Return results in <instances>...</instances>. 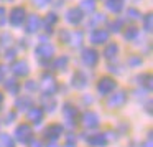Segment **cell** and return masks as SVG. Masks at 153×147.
<instances>
[{"instance_id":"74e56055","label":"cell","mask_w":153,"mask_h":147,"mask_svg":"<svg viewBox=\"0 0 153 147\" xmlns=\"http://www.w3.org/2000/svg\"><path fill=\"white\" fill-rule=\"evenodd\" d=\"M5 15H7V10L4 7H0V25L5 23Z\"/></svg>"},{"instance_id":"4fadbf2b","label":"cell","mask_w":153,"mask_h":147,"mask_svg":"<svg viewBox=\"0 0 153 147\" xmlns=\"http://www.w3.org/2000/svg\"><path fill=\"white\" fill-rule=\"evenodd\" d=\"M82 124L86 127H89V129L97 127L99 126V116H97L96 112H92V111H86V112L82 114Z\"/></svg>"},{"instance_id":"7bdbcfd3","label":"cell","mask_w":153,"mask_h":147,"mask_svg":"<svg viewBox=\"0 0 153 147\" xmlns=\"http://www.w3.org/2000/svg\"><path fill=\"white\" fill-rule=\"evenodd\" d=\"M13 117H15V114H13V112L8 114V116H7V122H12V119H13Z\"/></svg>"},{"instance_id":"5bb4252c","label":"cell","mask_w":153,"mask_h":147,"mask_svg":"<svg viewBox=\"0 0 153 147\" xmlns=\"http://www.w3.org/2000/svg\"><path fill=\"white\" fill-rule=\"evenodd\" d=\"M61 134H63V126H59V124H51V126L45 130V137H46L48 140L59 139Z\"/></svg>"},{"instance_id":"ba28073f","label":"cell","mask_w":153,"mask_h":147,"mask_svg":"<svg viewBox=\"0 0 153 147\" xmlns=\"http://www.w3.org/2000/svg\"><path fill=\"white\" fill-rule=\"evenodd\" d=\"M109 41V30L105 28H94L91 33V43L94 45H104Z\"/></svg>"},{"instance_id":"9a60e30c","label":"cell","mask_w":153,"mask_h":147,"mask_svg":"<svg viewBox=\"0 0 153 147\" xmlns=\"http://www.w3.org/2000/svg\"><path fill=\"white\" fill-rule=\"evenodd\" d=\"M87 142H89L91 146H94V147H102V146H105L107 137H105V134H102V132L91 134V136L87 137Z\"/></svg>"},{"instance_id":"5b68a950","label":"cell","mask_w":153,"mask_h":147,"mask_svg":"<svg viewBox=\"0 0 153 147\" xmlns=\"http://www.w3.org/2000/svg\"><path fill=\"white\" fill-rule=\"evenodd\" d=\"M25 18H27V12H25L23 7L12 8L10 15H8V20H10V23L13 25V27H20V25L25 22Z\"/></svg>"},{"instance_id":"ee69618b","label":"cell","mask_w":153,"mask_h":147,"mask_svg":"<svg viewBox=\"0 0 153 147\" xmlns=\"http://www.w3.org/2000/svg\"><path fill=\"white\" fill-rule=\"evenodd\" d=\"M61 2H63V0H54L53 4H54V5H56V7H59V5H61Z\"/></svg>"},{"instance_id":"4dcf8cb0","label":"cell","mask_w":153,"mask_h":147,"mask_svg":"<svg viewBox=\"0 0 153 147\" xmlns=\"http://www.w3.org/2000/svg\"><path fill=\"white\" fill-rule=\"evenodd\" d=\"M127 18L132 20V22H135V20H140L142 15H140V12L137 10V8H128V10H127Z\"/></svg>"},{"instance_id":"d4e9b609","label":"cell","mask_w":153,"mask_h":147,"mask_svg":"<svg viewBox=\"0 0 153 147\" xmlns=\"http://www.w3.org/2000/svg\"><path fill=\"white\" fill-rule=\"evenodd\" d=\"M5 89L10 91L12 94H17L18 89H20V84H18L17 80H13V78H10V80L5 81Z\"/></svg>"},{"instance_id":"d6a6232c","label":"cell","mask_w":153,"mask_h":147,"mask_svg":"<svg viewBox=\"0 0 153 147\" xmlns=\"http://www.w3.org/2000/svg\"><path fill=\"white\" fill-rule=\"evenodd\" d=\"M0 43L4 45V46H8V45L12 43V37L8 33H4V35H0Z\"/></svg>"},{"instance_id":"f546056e","label":"cell","mask_w":153,"mask_h":147,"mask_svg":"<svg viewBox=\"0 0 153 147\" xmlns=\"http://www.w3.org/2000/svg\"><path fill=\"white\" fill-rule=\"evenodd\" d=\"M0 147H13V140L8 134H2L0 136Z\"/></svg>"},{"instance_id":"cb8c5ba5","label":"cell","mask_w":153,"mask_h":147,"mask_svg":"<svg viewBox=\"0 0 153 147\" xmlns=\"http://www.w3.org/2000/svg\"><path fill=\"white\" fill-rule=\"evenodd\" d=\"M73 84L77 88V89H81V88H84V86L87 84V83H86V76H84V74L81 73V71H77V73L73 76Z\"/></svg>"},{"instance_id":"836d02e7","label":"cell","mask_w":153,"mask_h":147,"mask_svg":"<svg viewBox=\"0 0 153 147\" xmlns=\"http://www.w3.org/2000/svg\"><path fill=\"white\" fill-rule=\"evenodd\" d=\"M54 106H56V103H54V99H53V98H51L50 101H48V98L45 99V107H46V111H50V112H51V111L54 109Z\"/></svg>"},{"instance_id":"8d00e7d4","label":"cell","mask_w":153,"mask_h":147,"mask_svg":"<svg viewBox=\"0 0 153 147\" xmlns=\"http://www.w3.org/2000/svg\"><path fill=\"white\" fill-rule=\"evenodd\" d=\"M15 55H17V53H15V50H8L7 55H5L7 61H13V60H15Z\"/></svg>"},{"instance_id":"ffe728a7","label":"cell","mask_w":153,"mask_h":147,"mask_svg":"<svg viewBox=\"0 0 153 147\" xmlns=\"http://www.w3.org/2000/svg\"><path fill=\"white\" fill-rule=\"evenodd\" d=\"M56 22H58V15L56 14H48L46 15V18H45V22H43L46 33H51V32H53V27L56 25Z\"/></svg>"},{"instance_id":"7c38bea8","label":"cell","mask_w":153,"mask_h":147,"mask_svg":"<svg viewBox=\"0 0 153 147\" xmlns=\"http://www.w3.org/2000/svg\"><path fill=\"white\" fill-rule=\"evenodd\" d=\"M40 27H41V20L36 14L30 15V17L27 18V25H25L27 33H36V32L40 30Z\"/></svg>"},{"instance_id":"3957f363","label":"cell","mask_w":153,"mask_h":147,"mask_svg":"<svg viewBox=\"0 0 153 147\" xmlns=\"http://www.w3.org/2000/svg\"><path fill=\"white\" fill-rule=\"evenodd\" d=\"M63 117L66 121L68 127H74L77 122V109L71 104H64L63 106Z\"/></svg>"},{"instance_id":"603a6c76","label":"cell","mask_w":153,"mask_h":147,"mask_svg":"<svg viewBox=\"0 0 153 147\" xmlns=\"http://www.w3.org/2000/svg\"><path fill=\"white\" fill-rule=\"evenodd\" d=\"M105 22V15H102V14H96V15H92L91 17V20L87 22V27H91V28H96V27H99L100 23H104Z\"/></svg>"},{"instance_id":"e0dca14e","label":"cell","mask_w":153,"mask_h":147,"mask_svg":"<svg viewBox=\"0 0 153 147\" xmlns=\"http://www.w3.org/2000/svg\"><path fill=\"white\" fill-rule=\"evenodd\" d=\"M68 64H69V58L66 56V55H61V56H58L56 60L53 61V70H58V71H64L68 68Z\"/></svg>"},{"instance_id":"8992f818","label":"cell","mask_w":153,"mask_h":147,"mask_svg":"<svg viewBox=\"0 0 153 147\" xmlns=\"http://www.w3.org/2000/svg\"><path fill=\"white\" fill-rule=\"evenodd\" d=\"M35 55H36V58H40V60H51L53 55H54V46L51 43H41L36 46Z\"/></svg>"},{"instance_id":"1f68e13d","label":"cell","mask_w":153,"mask_h":147,"mask_svg":"<svg viewBox=\"0 0 153 147\" xmlns=\"http://www.w3.org/2000/svg\"><path fill=\"white\" fill-rule=\"evenodd\" d=\"M109 28L112 33H119L120 30H122V20H112L109 23Z\"/></svg>"},{"instance_id":"44dd1931","label":"cell","mask_w":153,"mask_h":147,"mask_svg":"<svg viewBox=\"0 0 153 147\" xmlns=\"http://www.w3.org/2000/svg\"><path fill=\"white\" fill-rule=\"evenodd\" d=\"M68 41H69L73 46H81V43H82V32H71L69 37H68Z\"/></svg>"},{"instance_id":"b9f144b4","label":"cell","mask_w":153,"mask_h":147,"mask_svg":"<svg viewBox=\"0 0 153 147\" xmlns=\"http://www.w3.org/2000/svg\"><path fill=\"white\" fill-rule=\"evenodd\" d=\"M31 147H41V142L40 140H33V142H31Z\"/></svg>"},{"instance_id":"2e32d148","label":"cell","mask_w":153,"mask_h":147,"mask_svg":"<svg viewBox=\"0 0 153 147\" xmlns=\"http://www.w3.org/2000/svg\"><path fill=\"white\" fill-rule=\"evenodd\" d=\"M27 117H28V121H30V122L40 124L41 121H43V109H41V107H30Z\"/></svg>"},{"instance_id":"ac0fdd59","label":"cell","mask_w":153,"mask_h":147,"mask_svg":"<svg viewBox=\"0 0 153 147\" xmlns=\"http://www.w3.org/2000/svg\"><path fill=\"white\" fill-rule=\"evenodd\" d=\"M117 55H119V45L115 43H109L104 50V58L105 60H115Z\"/></svg>"},{"instance_id":"30bf717a","label":"cell","mask_w":153,"mask_h":147,"mask_svg":"<svg viewBox=\"0 0 153 147\" xmlns=\"http://www.w3.org/2000/svg\"><path fill=\"white\" fill-rule=\"evenodd\" d=\"M82 18H84V14L76 7L69 8V10L66 12V22L71 25H79L81 22H82Z\"/></svg>"},{"instance_id":"7a4b0ae2","label":"cell","mask_w":153,"mask_h":147,"mask_svg":"<svg viewBox=\"0 0 153 147\" xmlns=\"http://www.w3.org/2000/svg\"><path fill=\"white\" fill-rule=\"evenodd\" d=\"M15 137H17L18 142L27 144V142H30L31 137H33V130H31V127L28 126V124H20V126L15 129Z\"/></svg>"},{"instance_id":"e575fe53","label":"cell","mask_w":153,"mask_h":147,"mask_svg":"<svg viewBox=\"0 0 153 147\" xmlns=\"http://www.w3.org/2000/svg\"><path fill=\"white\" fill-rule=\"evenodd\" d=\"M51 0H33V4L36 5V7H40V8H43V7H46L48 4H50Z\"/></svg>"},{"instance_id":"f35d334b","label":"cell","mask_w":153,"mask_h":147,"mask_svg":"<svg viewBox=\"0 0 153 147\" xmlns=\"http://www.w3.org/2000/svg\"><path fill=\"white\" fill-rule=\"evenodd\" d=\"M25 88H27V89H30V91L36 89V81H28V83L25 84Z\"/></svg>"},{"instance_id":"277c9868","label":"cell","mask_w":153,"mask_h":147,"mask_svg":"<svg viewBox=\"0 0 153 147\" xmlns=\"http://www.w3.org/2000/svg\"><path fill=\"white\" fill-rule=\"evenodd\" d=\"M81 60H82V63L86 64V66L92 68V66H96L97 61H99V53H97L94 48H84L82 55H81Z\"/></svg>"},{"instance_id":"6da1fadb","label":"cell","mask_w":153,"mask_h":147,"mask_svg":"<svg viewBox=\"0 0 153 147\" xmlns=\"http://www.w3.org/2000/svg\"><path fill=\"white\" fill-rule=\"evenodd\" d=\"M41 89H43V93L46 94V96L54 94V91L58 89V83H56L53 74L45 73L43 76H41Z\"/></svg>"},{"instance_id":"f6af8a7d","label":"cell","mask_w":153,"mask_h":147,"mask_svg":"<svg viewBox=\"0 0 153 147\" xmlns=\"http://www.w3.org/2000/svg\"><path fill=\"white\" fill-rule=\"evenodd\" d=\"M2 103H4V94L0 93V106H2Z\"/></svg>"},{"instance_id":"ab89813d","label":"cell","mask_w":153,"mask_h":147,"mask_svg":"<svg viewBox=\"0 0 153 147\" xmlns=\"http://www.w3.org/2000/svg\"><path fill=\"white\" fill-rule=\"evenodd\" d=\"M142 147H152V136H148V139H146V142L143 144Z\"/></svg>"},{"instance_id":"484cf974","label":"cell","mask_w":153,"mask_h":147,"mask_svg":"<svg viewBox=\"0 0 153 147\" xmlns=\"http://www.w3.org/2000/svg\"><path fill=\"white\" fill-rule=\"evenodd\" d=\"M123 37H125V40H128V41L135 40V38L138 37V28H137V27H128V28H125V32H123Z\"/></svg>"},{"instance_id":"83f0119b","label":"cell","mask_w":153,"mask_h":147,"mask_svg":"<svg viewBox=\"0 0 153 147\" xmlns=\"http://www.w3.org/2000/svg\"><path fill=\"white\" fill-rule=\"evenodd\" d=\"M17 107L18 109H27V107H31V98L25 96V98H20L17 101Z\"/></svg>"},{"instance_id":"9c48e42d","label":"cell","mask_w":153,"mask_h":147,"mask_svg":"<svg viewBox=\"0 0 153 147\" xmlns=\"http://www.w3.org/2000/svg\"><path fill=\"white\" fill-rule=\"evenodd\" d=\"M125 101H127V93L125 91H117L115 94H110V98L107 99V106L109 107H120V106H123L125 104Z\"/></svg>"},{"instance_id":"52a82bcc","label":"cell","mask_w":153,"mask_h":147,"mask_svg":"<svg viewBox=\"0 0 153 147\" xmlns=\"http://www.w3.org/2000/svg\"><path fill=\"white\" fill-rule=\"evenodd\" d=\"M115 80H112V78L109 76H104L99 80V83H97V91H99L100 94H110L114 89H115Z\"/></svg>"},{"instance_id":"7402d4cb","label":"cell","mask_w":153,"mask_h":147,"mask_svg":"<svg viewBox=\"0 0 153 147\" xmlns=\"http://www.w3.org/2000/svg\"><path fill=\"white\" fill-rule=\"evenodd\" d=\"M79 10L82 12V14H92V12L96 10V2H94V0H82Z\"/></svg>"},{"instance_id":"4316f807","label":"cell","mask_w":153,"mask_h":147,"mask_svg":"<svg viewBox=\"0 0 153 147\" xmlns=\"http://www.w3.org/2000/svg\"><path fill=\"white\" fill-rule=\"evenodd\" d=\"M138 83L143 84L150 91L152 89V74H142V76H138Z\"/></svg>"},{"instance_id":"d590c367","label":"cell","mask_w":153,"mask_h":147,"mask_svg":"<svg viewBox=\"0 0 153 147\" xmlns=\"http://www.w3.org/2000/svg\"><path fill=\"white\" fill-rule=\"evenodd\" d=\"M142 63V58H138V56H132L128 60V64L130 66H137V64H140Z\"/></svg>"},{"instance_id":"60d3db41","label":"cell","mask_w":153,"mask_h":147,"mask_svg":"<svg viewBox=\"0 0 153 147\" xmlns=\"http://www.w3.org/2000/svg\"><path fill=\"white\" fill-rule=\"evenodd\" d=\"M4 74H5V68H4V66H0V81L4 80Z\"/></svg>"},{"instance_id":"bcb514c9","label":"cell","mask_w":153,"mask_h":147,"mask_svg":"<svg viewBox=\"0 0 153 147\" xmlns=\"http://www.w3.org/2000/svg\"><path fill=\"white\" fill-rule=\"evenodd\" d=\"M48 147H59V146H56V144H50Z\"/></svg>"},{"instance_id":"f1b7e54d","label":"cell","mask_w":153,"mask_h":147,"mask_svg":"<svg viewBox=\"0 0 153 147\" xmlns=\"http://www.w3.org/2000/svg\"><path fill=\"white\" fill-rule=\"evenodd\" d=\"M143 28H145V32H152V28H153V15L152 14H146L143 17Z\"/></svg>"},{"instance_id":"8fae6325","label":"cell","mask_w":153,"mask_h":147,"mask_svg":"<svg viewBox=\"0 0 153 147\" xmlns=\"http://www.w3.org/2000/svg\"><path fill=\"white\" fill-rule=\"evenodd\" d=\"M12 73L15 74V76H27L28 73H30V68H28V63L25 60H18L13 63V66H12Z\"/></svg>"},{"instance_id":"d6986e66","label":"cell","mask_w":153,"mask_h":147,"mask_svg":"<svg viewBox=\"0 0 153 147\" xmlns=\"http://www.w3.org/2000/svg\"><path fill=\"white\" fill-rule=\"evenodd\" d=\"M105 7L112 14H119L123 8V0H105Z\"/></svg>"}]
</instances>
